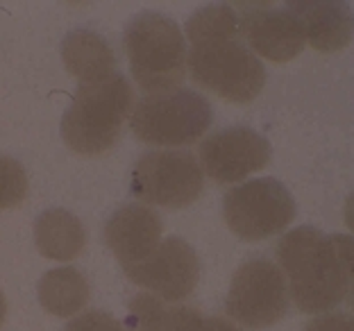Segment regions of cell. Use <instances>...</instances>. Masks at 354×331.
<instances>
[{
	"label": "cell",
	"mask_w": 354,
	"mask_h": 331,
	"mask_svg": "<svg viewBox=\"0 0 354 331\" xmlns=\"http://www.w3.org/2000/svg\"><path fill=\"white\" fill-rule=\"evenodd\" d=\"M191 79L230 102H252L266 84L261 59L241 35L239 12L232 5H209L187 21Z\"/></svg>",
	"instance_id": "1"
},
{
	"label": "cell",
	"mask_w": 354,
	"mask_h": 331,
	"mask_svg": "<svg viewBox=\"0 0 354 331\" xmlns=\"http://www.w3.org/2000/svg\"><path fill=\"white\" fill-rule=\"evenodd\" d=\"M277 263L288 295L302 313H329L348 295L354 279V238L313 227L291 229L277 245Z\"/></svg>",
	"instance_id": "2"
},
{
	"label": "cell",
	"mask_w": 354,
	"mask_h": 331,
	"mask_svg": "<svg viewBox=\"0 0 354 331\" xmlns=\"http://www.w3.org/2000/svg\"><path fill=\"white\" fill-rule=\"evenodd\" d=\"M134 91L120 73L80 84L62 118V139L82 157H98L120 139L123 123L132 116Z\"/></svg>",
	"instance_id": "3"
},
{
	"label": "cell",
	"mask_w": 354,
	"mask_h": 331,
	"mask_svg": "<svg viewBox=\"0 0 354 331\" xmlns=\"http://www.w3.org/2000/svg\"><path fill=\"white\" fill-rule=\"evenodd\" d=\"M123 41L134 82L148 95L180 88L187 77L189 50L173 19L143 12L127 23Z\"/></svg>",
	"instance_id": "4"
},
{
	"label": "cell",
	"mask_w": 354,
	"mask_h": 331,
	"mask_svg": "<svg viewBox=\"0 0 354 331\" xmlns=\"http://www.w3.org/2000/svg\"><path fill=\"white\" fill-rule=\"evenodd\" d=\"M212 104L191 88L152 93L134 104L130 127L141 143L155 148H182L200 141L212 127Z\"/></svg>",
	"instance_id": "5"
},
{
	"label": "cell",
	"mask_w": 354,
	"mask_h": 331,
	"mask_svg": "<svg viewBox=\"0 0 354 331\" xmlns=\"http://www.w3.org/2000/svg\"><path fill=\"white\" fill-rule=\"evenodd\" d=\"M225 223L241 240H266L284 231L295 218V200L272 177L250 180L227 191L223 200Z\"/></svg>",
	"instance_id": "6"
},
{
	"label": "cell",
	"mask_w": 354,
	"mask_h": 331,
	"mask_svg": "<svg viewBox=\"0 0 354 331\" xmlns=\"http://www.w3.org/2000/svg\"><path fill=\"white\" fill-rule=\"evenodd\" d=\"M205 189L200 161L184 150H150L134 164L132 193L143 205L184 209Z\"/></svg>",
	"instance_id": "7"
},
{
	"label": "cell",
	"mask_w": 354,
	"mask_h": 331,
	"mask_svg": "<svg viewBox=\"0 0 354 331\" xmlns=\"http://www.w3.org/2000/svg\"><path fill=\"white\" fill-rule=\"evenodd\" d=\"M288 297V284L279 265L268 259H250L232 277L225 311L239 325L266 329L286 316Z\"/></svg>",
	"instance_id": "8"
},
{
	"label": "cell",
	"mask_w": 354,
	"mask_h": 331,
	"mask_svg": "<svg viewBox=\"0 0 354 331\" xmlns=\"http://www.w3.org/2000/svg\"><path fill=\"white\" fill-rule=\"evenodd\" d=\"M136 286L150 290L164 302H182L196 290L200 259L184 238H164L148 259L123 268Z\"/></svg>",
	"instance_id": "9"
},
{
	"label": "cell",
	"mask_w": 354,
	"mask_h": 331,
	"mask_svg": "<svg viewBox=\"0 0 354 331\" xmlns=\"http://www.w3.org/2000/svg\"><path fill=\"white\" fill-rule=\"evenodd\" d=\"M270 141L250 127H227L200 143V166L214 182L236 184L268 166Z\"/></svg>",
	"instance_id": "10"
},
{
	"label": "cell",
	"mask_w": 354,
	"mask_h": 331,
	"mask_svg": "<svg viewBox=\"0 0 354 331\" xmlns=\"http://www.w3.org/2000/svg\"><path fill=\"white\" fill-rule=\"evenodd\" d=\"M241 35L248 48L275 64L295 59L307 46V37L293 12L277 10L268 3H236Z\"/></svg>",
	"instance_id": "11"
},
{
	"label": "cell",
	"mask_w": 354,
	"mask_h": 331,
	"mask_svg": "<svg viewBox=\"0 0 354 331\" xmlns=\"http://www.w3.org/2000/svg\"><path fill=\"white\" fill-rule=\"evenodd\" d=\"M164 225L146 205H125L104 223V243L123 268L141 263L162 243Z\"/></svg>",
	"instance_id": "12"
},
{
	"label": "cell",
	"mask_w": 354,
	"mask_h": 331,
	"mask_svg": "<svg viewBox=\"0 0 354 331\" xmlns=\"http://www.w3.org/2000/svg\"><path fill=\"white\" fill-rule=\"evenodd\" d=\"M286 10L295 14L307 37V44L318 53L343 50L354 37V14L348 3L336 0H291Z\"/></svg>",
	"instance_id": "13"
},
{
	"label": "cell",
	"mask_w": 354,
	"mask_h": 331,
	"mask_svg": "<svg viewBox=\"0 0 354 331\" xmlns=\"http://www.w3.org/2000/svg\"><path fill=\"white\" fill-rule=\"evenodd\" d=\"M64 66L80 84L98 82V79L116 73V55L111 46L93 30L68 32L62 44Z\"/></svg>",
	"instance_id": "14"
},
{
	"label": "cell",
	"mask_w": 354,
	"mask_h": 331,
	"mask_svg": "<svg viewBox=\"0 0 354 331\" xmlns=\"http://www.w3.org/2000/svg\"><path fill=\"white\" fill-rule=\"evenodd\" d=\"M35 245L46 259L73 261L86 245V229L66 209H48L35 223Z\"/></svg>",
	"instance_id": "15"
},
{
	"label": "cell",
	"mask_w": 354,
	"mask_h": 331,
	"mask_svg": "<svg viewBox=\"0 0 354 331\" xmlns=\"http://www.w3.org/2000/svg\"><path fill=\"white\" fill-rule=\"evenodd\" d=\"M37 295L41 306L57 318H73L88 302L86 277L75 268H55L39 279Z\"/></svg>",
	"instance_id": "16"
},
{
	"label": "cell",
	"mask_w": 354,
	"mask_h": 331,
	"mask_svg": "<svg viewBox=\"0 0 354 331\" xmlns=\"http://www.w3.org/2000/svg\"><path fill=\"white\" fill-rule=\"evenodd\" d=\"M166 313V302L162 297L143 293L134 295L127 304V318L123 322L125 331H162Z\"/></svg>",
	"instance_id": "17"
},
{
	"label": "cell",
	"mask_w": 354,
	"mask_h": 331,
	"mask_svg": "<svg viewBox=\"0 0 354 331\" xmlns=\"http://www.w3.org/2000/svg\"><path fill=\"white\" fill-rule=\"evenodd\" d=\"M28 196V175L19 161L0 157V211L19 207Z\"/></svg>",
	"instance_id": "18"
},
{
	"label": "cell",
	"mask_w": 354,
	"mask_h": 331,
	"mask_svg": "<svg viewBox=\"0 0 354 331\" xmlns=\"http://www.w3.org/2000/svg\"><path fill=\"white\" fill-rule=\"evenodd\" d=\"M64 331H125V327L104 311H86L71 320Z\"/></svg>",
	"instance_id": "19"
},
{
	"label": "cell",
	"mask_w": 354,
	"mask_h": 331,
	"mask_svg": "<svg viewBox=\"0 0 354 331\" xmlns=\"http://www.w3.org/2000/svg\"><path fill=\"white\" fill-rule=\"evenodd\" d=\"M304 331H354V316L350 313H323L313 318Z\"/></svg>",
	"instance_id": "20"
},
{
	"label": "cell",
	"mask_w": 354,
	"mask_h": 331,
	"mask_svg": "<svg viewBox=\"0 0 354 331\" xmlns=\"http://www.w3.org/2000/svg\"><path fill=\"white\" fill-rule=\"evenodd\" d=\"M196 331H241V327L234 325V322L227 320V318H221V316H212V318L203 316Z\"/></svg>",
	"instance_id": "21"
},
{
	"label": "cell",
	"mask_w": 354,
	"mask_h": 331,
	"mask_svg": "<svg viewBox=\"0 0 354 331\" xmlns=\"http://www.w3.org/2000/svg\"><path fill=\"white\" fill-rule=\"evenodd\" d=\"M343 218H345V225H348V227L352 229V234H354V193L348 198V202H345Z\"/></svg>",
	"instance_id": "22"
},
{
	"label": "cell",
	"mask_w": 354,
	"mask_h": 331,
	"mask_svg": "<svg viewBox=\"0 0 354 331\" xmlns=\"http://www.w3.org/2000/svg\"><path fill=\"white\" fill-rule=\"evenodd\" d=\"M5 313H7V302H5L3 290H0V325H3V320H5Z\"/></svg>",
	"instance_id": "23"
},
{
	"label": "cell",
	"mask_w": 354,
	"mask_h": 331,
	"mask_svg": "<svg viewBox=\"0 0 354 331\" xmlns=\"http://www.w3.org/2000/svg\"><path fill=\"white\" fill-rule=\"evenodd\" d=\"M345 300H348L350 309L354 311V279H352V284H350V288H348V295H345Z\"/></svg>",
	"instance_id": "24"
}]
</instances>
